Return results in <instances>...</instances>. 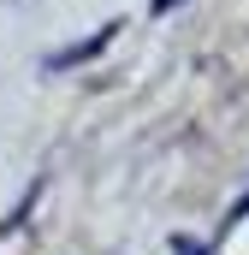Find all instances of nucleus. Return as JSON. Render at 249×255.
<instances>
[{
	"label": "nucleus",
	"mask_w": 249,
	"mask_h": 255,
	"mask_svg": "<svg viewBox=\"0 0 249 255\" xmlns=\"http://www.w3.org/2000/svg\"><path fill=\"white\" fill-rule=\"evenodd\" d=\"M154 12H172V0H154Z\"/></svg>",
	"instance_id": "1"
},
{
	"label": "nucleus",
	"mask_w": 249,
	"mask_h": 255,
	"mask_svg": "<svg viewBox=\"0 0 249 255\" xmlns=\"http://www.w3.org/2000/svg\"><path fill=\"white\" fill-rule=\"evenodd\" d=\"M196 255H202V250H196Z\"/></svg>",
	"instance_id": "2"
}]
</instances>
